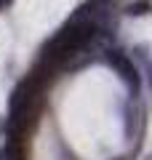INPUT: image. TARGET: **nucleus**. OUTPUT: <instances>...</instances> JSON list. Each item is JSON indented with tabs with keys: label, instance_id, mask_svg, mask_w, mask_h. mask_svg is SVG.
<instances>
[{
	"label": "nucleus",
	"instance_id": "f257e3e1",
	"mask_svg": "<svg viewBox=\"0 0 152 160\" xmlns=\"http://www.w3.org/2000/svg\"><path fill=\"white\" fill-rule=\"evenodd\" d=\"M94 35H96V27L91 22H69L56 35V40L64 43V46H69V48H75V51H80V48H85L94 40Z\"/></svg>",
	"mask_w": 152,
	"mask_h": 160
},
{
	"label": "nucleus",
	"instance_id": "423d86ee",
	"mask_svg": "<svg viewBox=\"0 0 152 160\" xmlns=\"http://www.w3.org/2000/svg\"><path fill=\"white\" fill-rule=\"evenodd\" d=\"M120 160H123V158H120Z\"/></svg>",
	"mask_w": 152,
	"mask_h": 160
},
{
	"label": "nucleus",
	"instance_id": "20e7f679",
	"mask_svg": "<svg viewBox=\"0 0 152 160\" xmlns=\"http://www.w3.org/2000/svg\"><path fill=\"white\" fill-rule=\"evenodd\" d=\"M147 160H152V155H149V158H147Z\"/></svg>",
	"mask_w": 152,
	"mask_h": 160
},
{
	"label": "nucleus",
	"instance_id": "7ed1b4c3",
	"mask_svg": "<svg viewBox=\"0 0 152 160\" xmlns=\"http://www.w3.org/2000/svg\"><path fill=\"white\" fill-rule=\"evenodd\" d=\"M152 11V0H134V3H128V8H125V13H131V16H141V13Z\"/></svg>",
	"mask_w": 152,
	"mask_h": 160
},
{
	"label": "nucleus",
	"instance_id": "39448f33",
	"mask_svg": "<svg viewBox=\"0 0 152 160\" xmlns=\"http://www.w3.org/2000/svg\"><path fill=\"white\" fill-rule=\"evenodd\" d=\"M3 3H8V0H3Z\"/></svg>",
	"mask_w": 152,
	"mask_h": 160
},
{
	"label": "nucleus",
	"instance_id": "f03ea898",
	"mask_svg": "<svg viewBox=\"0 0 152 160\" xmlns=\"http://www.w3.org/2000/svg\"><path fill=\"white\" fill-rule=\"evenodd\" d=\"M107 64H109V67H115L125 80H128V83H134V88L139 86V72H136L134 62H131L123 51H109L107 53Z\"/></svg>",
	"mask_w": 152,
	"mask_h": 160
}]
</instances>
